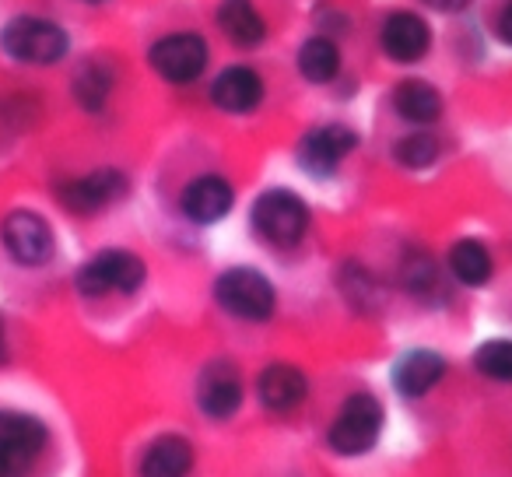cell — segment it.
Listing matches in <instances>:
<instances>
[{"label":"cell","instance_id":"obj_29","mask_svg":"<svg viewBox=\"0 0 512 477\" xmlns=\"http://www.w3.org/2000/svg\"><path fill=\"white\" fill-rule=\"evenodd\" d=\"M85 4H106V0H85Z\"/></svg>","mask_w":512,"mask_h":477},{"label":"cell","instance_id":"obj_24","mask_svg":"<svg viewBox=\"0 0 512 477\" xmlns=\"http://www.w3.org/2000/svg\"><path fill=\"white\" fill-rule=\"evenodd\" d=\"M393 158H397L404 169H414V172L432 169V165L442 158V141L432 134V130L421 127V130H414V134L400 137V141L393 144Z\"/></svg>","mask_w":512,"mask_h":477},{"label":"cell","instance_id":"obj_3","mask_svg":"<svg viewBox=\"0 0 512 477\" xmlns=\"http://www.w3.org/2000/svg\"><path fill=\"white\" fill-rule=\"evenodd\" d=\"M214 302L242 323H267L278 309V288L256 267H228L214 281Z\"/></svg>","mask_w":512,"mask_h":477},{"label":"cell","instance_id":"obj_12","mask_svg":"<svg viewBox=\"0 0 512 477\" xmlns=\"http://www.w3.org/2000/svg\"><path fill=\"white\" fill-rule=\"evenodd\" d=\"M379 46L393 64H418L432 50V25L418 11H393L379 29Z\"/></svg>","mask_w":512,"mask_h":477},{"label":"cell","instance_id":"obj_1","mask_svg":"<svg viewBox=\"0 0 512 477\" xmlns=\"http://www.w3.org/2000/svg\"><path fill=\"white\" fill-rule=\"evenodd\" d=\"M309 221H313L309 218V204L295 190H285V186L264 190L253 200V211H249L253 232L267 246H278V250L299 246L309 232Z\"/></svg>","mask_w":512,"mask_h":477},{"label":"cell","instance_id":"obj_17","mask_svg":"<svg viewBox=\"0 0 512 477\" xmlns=\"http://www.w3.org/2000/svg\"><path fill=\"white\" fill-rule=\"evenodd\" d=\"M214 22H218L221 36L239 50H256V46L267 43V22L256 11L253 0H221L218 11H214Z\"/></svg>","mask_w":512,"mask_h":477},{"label":"cell","instance_id":"obj_23","mask_svg":"<svg viewBox=\"0 0 512 477\" xmlns=\"http://www.w3.org/2000/svg\"><path fill=\"white\" fill-rule=\"evenodd\" d=\"M400 281L418 302H442L446 299V285H442V274L435 267V260L428 253H411L400 267Z\"/></svg>","mask_w":512,"mask_h":477},{"label":"cell","instance_id":"obj_28","mask_svg":"<svg viewBox=\"0 0 512 477\" xmlns=\"http://www.w3.org/2000/svg\"><path fill=\"white\" fill-rule=\"evenodd\" d=\"M0 358H4V327H0Z\"/></svg>","mask_w":512,"mask_h":477},{"label":"cell","instance_id":"obj_13","mask_svg":"<svg viewBox=\"0 0 512 477\" xmlns=\"http://www.w3.org/2000/svg\"><path fill=\"white\" fill-rule=\"evenodd\" d=\"M232 207H235V186L225 176H218V172L190 179L183 186V193H179V211L193 225H218Z\"/></svg>","mask_w":512,"mask_h":477},{"label":"cell","instance_id":"obj_2","mask_svg":"<svg viewBox=\"0 0 512 477\" xmlns=\"http://www.w3.org/2000/svg\"><path fill=\"white\" fill-rule=\"evenodd\" d=\"M0 50L8 53L15 64L25 67H53L67 57L71 36L64 25L39 15H18L0 29Z\"/></svg>","mask_w":512,"mask_h":477},{"label":"cell","instance_id":"obj_5","mask_svg":"<svg viewBox=\"0 0 512 477\" xmlns=\"http://www.w3.org/2000/svg\"><path fill=\"white\" fill-rule=\"evenodd\" d=\"M386 411L379 404L376 393H351L341 407H337L334 421L327 428V442L337 456H362L369 453L379 442V432H383Z\"/></svg>","mask_w":512,"mask_h":477},{"label":"cell","instance_id":"obj_20","mask_svg":"<svg viewBox=\"0 0 512 477\" xmlns=\"http://www.w3.org/2000/svg\"><path fill=\"white\" fill-rule=\"evenodd\" d=\"M449 274L463 288H484L495 274V257L481 239H456L449 246Z\"/></svg>","mask_w":512,"mask_h":477},{"label":"cell","instance_id":"obj_6","mask_svg":"<svg viewBox=\"0 0 512 477\" xmlns=\"http://www.w3.org/2000/svg\"><path fill=\"white\" fill-rule=\"evenodd\" d=\"M0 246L18 267H46L57 253L53 225L39 211H8L0 221Z\"/></svg>","mask_w":512,"mask_h":477},{"label":"cell","instance_id":"obj_15","mask_svg":"<svg viewBox=\"0 0 512 477\" xmlns=\"http://www.w3.org/2000/svg\"><path fill=\"white\" fill-rule=\"evenodd\" d=\"M446 358L439 355V351L432 348H411L404 351V355L397 358V365H393V390L400 393V397L407 400H418L425 397V393H432L435 386L446 379Z\"/></svg>","mask_w":512,"mask_h":477},{"label":"cell","instance_id":"obj_22","mask_svg":"<svg viewBox=\"0 0 512 477\" xmlns=\"http://www.w3.org/2000/svg\"><path fill=\"white\" fill-rule=\"evenodd\" d=\"M299 74L309 81V85H330L341 71V50H337L334 39L327 36H309L306 43L299 46Z\"/></svg>","mask_w":512,"mask_h":477},{"label":"cell","instance_id":"obj_4","mask_svg":"<svg viewBox=\"0 0 512 477\" xmlns=\"http://www.w3.org/2000/svg\"><path fill=\"white\" fill-rule=\"evenodd\" d=\"M148 281V264L130 250H102L92 260L78 267L74 288L85 299H102V295H134Z\"/></svg>","mask_w":512,"mask_h":477},{"label":"cell","instance_id":"obj_7","mask_svg":"<svg viewBox=\"0 0 512 477\" xmlns=\"http://www.w3.org/2000/svg\"><path fill=\"white\" fill-rule=\"evenodd\" d=\"M130 193V179L123 169H113V165H102V169H92L85 176H74L57 183V200L64 211L78 214V218H88V214H99L106 207L120 204Z\"/></svg>","mask_w":512,"mask_h":477},{"label":"cell","instance_id":"obj_10","mask_svg":"<svg viewBox=\"0 0 512 477\" xmlns=\"http://www.w3.org/2000/svg\"><path fill=\"white\" fill-rule=\"evenodd\" d=\"M197 407L211 421H228L239 414L242 397H246V383H242V372L228 358H211V362L200 369L197 376Z\"/></svg>","mask_w":512,"mask_h":477},{"label":"cell","instance_id":"obj_9","mask_svg":"<svg viewBox=\"0 0 512 477\" xmlns=\"http://www.w3.org/2000/svg\"><path fill=\"white\" fill-rule=\"evenodd\" d=\"M50 442V428L25 411H0V477L36 463Z\"/></svg>","mask_w":512,"mask_h":477},{"label":"cell","instance_id":"obj_25","mask_svg":"<svg viewBox=\"0 0 512 477\" xmlns=\"http://www.w3.org/2000/svg\"><path fill=\"white\" fill-rule=\"evenodd\" d=\"M474 369L495 383H512V341L509 337H491L474 351Z\"/></svg>","mask_w":512,"mask_h":477},{"label":"cell","instance_id":"obj_19","mask_svg":"<svg viewBox=\"0 0 512 477\" xmlns=\"http://www.w3.org/2000/svg\"><path fill=\"white\" fill-rule=\"evenodd\" d=\"M393 113L400 120L414 123V127H432L435 120L442 116V95L432 81L425 78H407L400 85H393Z\"/></svg>","mask_w":512,"mask_h":477},{"label":"cell","instance_id":"obj_16","mask_svg":"<svg viewBox=\"0 0 512 477\" xmlns=\"http://www.w3.org/2000/svg\"><path fill=\"white\" fill-rule=\"evenodd\" d=\"M256 397L267 411L288 414L309 397V376L292 362H271L256 376Z\"/></svg>","mask_w":512,"mask_h":477},{"label":"cell","instance_id":"obj_18","mask_svg":"<svg viewBox=\"0 0 512 477\" xmlns=\"http://www.w3.org/2000/svg\"><path fill=\"white\" fill-rule=\"evenodd\" d=\"M193 460H197V453H193L186 435H158L141 453L137 470H141V477H190Z\"/></svg>","mask_w":512,"mask_h":477},{"label":"cell","instance_id":"obj_21","mask_svg":"<svg viewBox=\"0 0 512 477\" xmlns=\"http://www.w3.org/2000/svg\"><path fill=\"white\" fill-rule=\"evenodd\" d=\"M116 88V74L106 60H85V64L74 71L71 78V92H74V102H78L85 113H102L109 106V95Z\"/></svg>","mask_w":512,"mask_h":477},{"label":"cell","instance_id":"obj_27","mask_svg":"<svg viewBox=\"0 0 512 477\" xmlns=\"http://www.w3.org/2000/svg\"><path fill=\"white\" fill-rule=\"evenodd\" d=\"M421 4H428L432 11H463L470 0H421Z\"/></svg>","mask_w":512,"mask_h":477},{"label":"cell","instance_id":"obj_11","mask_svg":"<svg viewBox=\"0 0 512 477\" xmlns=\"http://www.w3.org/2000/svg\"><path fill=\"white\" fill-rule=\"evenodd\" d=\"M358 148V134L344 123H323V127H313L295 148V158H299L302 172L316 179H327L341 169V162Z\"/></svg>","mask_w":512,"mask_h":477},{"label":"cell","instance_id":"obj_26","mask_svg":"<svg viewBox=\"0 0 512 477\" xmlns=\"http://www.w3.org/2000/svg\"><path fill=\"white\" fill-rule=\"evenodd\" d=\"M495 36L502 39L505 46H512V0H505L502 11L495 18Z\"/></svg>","mask_w":512,"mask_h":477},{"label":"cell","instance_id":"obj_14","mask_svg":"<svg viewBox=\"0 0 512 477\" xmlns=\"http://www.w3.org/2000/svg\"><path fill=\"white\" fill-rule=\"evenodd\" d=\"M264 95H267L264 78L246 64L225 67V71L211 81L214 109H221V113H228V116H246V113H253V109H260Z\"/></svg>","mask_w":512,"mask_h":477},{"label":"cell","instance_id":"obj_8","mask_svg":"<svg viewBox=\"0 0 512 477\" xmlns=\"http://www.w3.org/2000/svg\"><path fill=\"white\" fill-rule=\"evenodd\" d=\"M207 60H211V50L200 32H172V36L155 39L148 50L151 71L169 85H193L207 71Z\"/></svg>","mask_w":512,"mask_h":477}]
</instances>
